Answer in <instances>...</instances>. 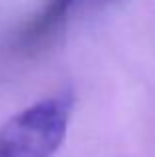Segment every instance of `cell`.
<instances>
[{"mask_svg":"<svg viewBox=\"0 0 155 157\" xmlns=\"http://www.w3.org/2000/svg\"><path fill=\"white\" fill-rule=\"evenodd\" d=\"M68 94L46 98L8 119L0 129V157H54L70 121Z\"/></svg>","mask_w":155,"mask_h":157,"instance_id":"obj_1","label":"cell"},{"mask_svg":"<svg viewBox=\"0 0 155 157\" xmlns=\"http://www.w3.org/2000/svg\"><path fill=\"white\" fill-rule=\"evenodd\" d=\"M74 2L76 0H44L42 8L20 32V42L24 46H36L38 42H44L54 30H58Z\"/></svg>","mask_w":155,"mask_h":157,"instance_id":"obj_2","label":"cell"}]
</instances>
